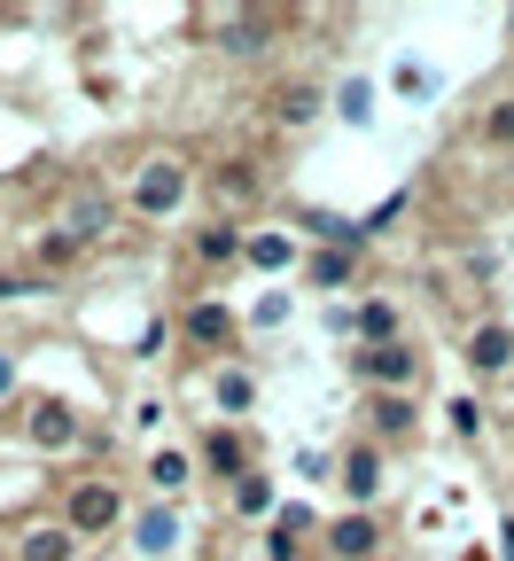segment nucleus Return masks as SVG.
<instances>
[{
	"mask_svg": "<svg viewBox=\"0 0 514 561\" xmlns=\"http://www.w3.org/2000/svg\"><path fill=\"white\" fill-rule=\"evenodd\" d=\"M351 367H358V382L375 390V398H413V382H421V359H413V343H382V351H351Z\"/></svg>",
	"mask_w": 514,
	"mask_h": 561,
	"instance_id": "obj_1",
	"label": "nucleus"
},
{
	"mask_svg": "<svg viewBox=\"0 0 514 561\" xmlns=\"http://www.w3.org/2000/svg\"><path fill=\"white\" fill-rule=\"evenodd\" d=\"M187 195V164L180 157H157L149 172H140V187H133V210H149V219H157V210H172Z\"/></svg>",
	"mask_w": 514,
	"mask_h": 561,
	"instance_id": "obj_2",
	"label": "nucleus"
},
{
	"mask_svg": "<svg viewBox=\"0 0 514 561\" xmlns=\"http://www.w3.org/2000/svg\"><path fill=\"white\" fill-rule=\"evenodd\" d=\"M180 335H187L195 351H227V343H235V312L218 305V297H195V305L180 312Z\"/></svg>",
	"mask_w": 514,
	"mask_h": 561,
	"instance_id": "obj_3",
	"label": "nucleus"
},
{
	"mask_svg": "<svg viewBox=\"0 0 514 561\" xmlns=\"http://www.w3.org/2000/svg\"><path fill=\"white\" fill-rule=\"evenodd\" d=\"M125 515V500H117V491L110 483H79V491H70V530H79V538H94V530H110Z\"/></svg>",
	"mask_w": 514,
	"mask_h": 561,
	"instance_id": "obj_4",
	"label": "nucleus"
},
{
	"mask_svg": "<svg viewBox=\"0 0 514 561\" xmlns=\"http://www.w3.org/2000/svg\"><path fill=\"white\" fill-rule=\"evenodd\" d=\"M468 367H476V375H506V367H514V328H506V320L468 328Z\"/></svg>",
	"mask_w": 514,
	"mask_h": 561,
	"instance_id": "obj_5",
	"label": "nucleus"
},
{
	"mask_svg": "<svg viewBox=\"0 0 514 561\" xmlns=\"http://www.w3.org/2000/svg\"><path fill=\"white\" fill-rule=\"evenodd\" d=\"M203 468L210 476H250V445H242V430H203Z\"/></svg>",
	"mask_w": 514,
	"mask_h": 561,
	"instance_id": "obj_6",
	"label": "nucleus"
},
{
	"mask_svg": "<svg viewBox=\"0 0 514 561\" xmlns=\"http://www.w3.org/2000/svg\"><path fill=\"white\" fill-rule=\"evenodd\" d=\"M195 257H203V265H235V257H250V234H242L235 219H218V227L195 234Z\"/></svg>",
	"mask_w": 514,
	"mask_h": 561,
	"instance_id": "obj_7",
	"label": "nucleus"
},
{
	"mask_svg": "<svg viewBox=\"0 0 514 561\" xmlns=\"http://www.w3.org/2000/svg\"><path fill=\"white\" fill-rule=\"evenodd\" d=\"M328 546L343 553V561H375V546H382V530L366 523V515H343V523H328Z\"/></svg>",
	"mask_w": 514,
	"mask_h": 561,
	"instance_id": "obj_8",
	"label": "nucleus"
},
{
	"mask_svg": "<svg viewBox=\"0 0 514 561\" xmlns=\"http://www.w3.org/2000/svg\"><path fill=\"white\" fill-rule=\"evenodd\" d=\"M358 257H366V242L351 234V242H328V250H312V265H305V273L320 280V289H335V280H351V265H358Z\"/></svg>",
	"mask_w": 514,
	"mask_h": 561,
	"instance_id": "obj_9",
	"label": "nucleus"
},
{
	"mask_svg": "<svg viewBox=\"0 0 514 561\" xmlns=\"http://www.w3.org/2000/svg\"><path fill=\"white\" fill-rule=\"evenodd\" d=\"M382 343H398V305L390 297L358 305V351H382Z\"/></svg>",
	"mask_w": 514,
	"mask_h": 561,
	"instance_id": "obj_10",
	"label": "nucleus"
},
{
	"mask_svg": "<svg viewBox=\"0 0 514 561\" xmlns=\"http://www.w3.org/2000/svg\"><path fill=\"white\" fill-rule=\"evenodd\" d=\"M320 102H328V94H320L312 79H297V87H281V94H273V117H281V125H312Z\"/></svg>",
	"mask_w": 514,
	"mask_h": 561,
	"instance_id": "obj_11",
	"label": "nucleus"
},
{
	"mask_svg": "<svg viewBox=\"0 0 514 561\" xmlns=\"http://www.w3.org/2000/svg\"><path fill=\"white\" fill-rule=\"evenodd\" d=\"M210 180H218V195H235V203H250V195L265 187L250 157H218V172H210Z\"/></svg>",
	"mask_w": 514,
	"mask_h": 561,
	"instance_id": "obj_12",
	"label": "nucleus"
},
{
	"mask_svg": "<svg viewBox=\"0 0 514 561\" xmlns=\"http://www.w3.org/2000/svg\"><path fill=\"white\" fill-rule=\"evenodd\" d=\"M79 257H87V242L62 227V234H47V242L32 250V273H39V265H47V273H62V265H79Z\"/></svg>",
	"mask_w": 514,
	"mask_h": 561,
	"instance_id": "obj_13",
	"label": "nucleus"
},
{
	"mask_svg": "<svg viewBox=\"0 0 514 561\" xmlns=\"http://www.w3.org/2000/svg\"><path fill=\"white\" fill-rule=\"evenodd\" d=\"M24 561H79V530H32Z\"/></svg>",
	"mask_w": 514,
	"mask_h": 561,
	"instance_id": "obj_14",
	"label": "nucleus"
},
{
	"mask_svg": "<svg viewBox=\"0 0 514 561\" xmlns=\"http://www.w3.org/2000/svg\"><path fill=\"white\" fill-rule=\"evenodd\" d=\"M366 421H375V437H406L413 430V398H375Z\"/></svg>",
	"mask_w": 514,
	"mask_h": 561,
	"instance_id": "obj_15",
	"label": "nucleus"
},
{
	"mask_svg": "<svg viewBox=\"0 0 514 561\" xmlns=\"http://www.w3.org/2000/svg\"><path fill=\"white\" fill-rule=\"evenodd\" d=\"M32 437H39V445H70V405H55V398L32 405Z\"/></svg>",
	"mask_w": 514,
	"mask_h": 561,
	"instance_id": "obj_16",
	"label": "nucleus"
},
{
	"mask_svg": "<svg viewBox=\"0 0 514 561\" xmlns=\"http://www.w3.org/2000/svg\"><path fill=\"white\" fill-rule=\"evenodd\" d=\"M343 483H351V500H366V491H375V445L343 453Z\"/></svg>",
	"mask_w": 514,
	"mask_h": 561,
	"instance_id": "obj_17",
	"label": "nucleus"
},
{
	"mask_svg": "<svg viewBox=\"0 0 514 561\" xmlns=\"http://www.w3.org/2000/svg\"><path fill=\"white\" fill-rule=\"evenodd\" d=\"M483 149H514V94L491 102V117H483Z\"/></svg>",
	"mask_w": 514,
	"mask_h": 561,
	"instance_id": "obj_18",
	"label": "nucleus"
},
{
	"mask_svg": "<svg viewBox=\"0 0 514 561\" xmlns=\"http://www.w3.org/2000/svg\"><path fill=\"white\" fill-rule=\"evenodd\" d=\"M288 257H297L288 234H250V265H288Z\"/></svg>",
	"mask_w": 514,
	"mask_h": 561,
	"instance_id": "obj_19",
	"label": "nucleus"
},
{
	"mask_svg": "<svg viewBox=\"0 0 514 561\" xmlns=\"http://www.w3.org/2000/svg\"><path fill=\"white\" fill-rule=\"evenodd\" d=\"M265 32H273V16H235V24H227V47L250 55V47H265Z\"/></svg>",
	"mask_w": 514,
	"mask_h": 561,
	"instance_id": "obj_20",
	"label": "nucleus"
},
{
	"mask_svg": "<svg viewBox=\"0 0 514 561\" xmlns=\"http://www.w3.org/2000/svg\"><path fill=\"white\" fill-rule=\"evenodd\" d=\"M265 500H273L265 476H242V483H235V507H242V515H265Z\"/></svg>",
	"mask_w": 514,
	"mask_h": 561,
	"instance_id": "obj_21",
	"label": "nucleus"
},
{
	"mask_svg": "<svg viewBox=\"0 0 514 561\" xmlns=\"http://www.w3.org/2000/svg\"><path fill=\"white\" fill-rule=\"evenodd\" d=\"M218 405L242 413V405H250V375H218Z\"/></svg>",
	"mask_w": 514,
	"mask_h": 561,
	"instance_id": "obj_22",
	"label": "nucleus"
},
{
	"mask_svg": "<svg viewBox=\"0 0 514 561\" xmlns=\"http://www.w3.org/2000/svg\"><path fill=\"white\" fill-rule=\"evenodd\" d=\"M172 546V515H149V523H140V553H164Z\"/></svg>",
	"mask_w": 514,
	"mask_h": 561,
	"instance_id": "obj_23",
	"label": "nucleus"
},
{
	"mask_svg": "<svg viewBox=\"0 0 514 561\" xmlns=\"http://www.w3.org/2000/svg\"><path fill=\"white\" fill-rule=\"evenodd\" d=\"M453 430H460V437L483 430V405H476V398H453Z\"/></svg>",
	"mask_w": 514,
	"mask_h": 561,
	"instance_id": "obj_24",
	"label": "nucleus"
},
{
	"mask_svg": "<svg viewBox=\"0 0 514 561\" xmlns=\"http://www.w3.org/2000/svg\"><path fill=\"white\" fill-rule=\"evenodd\" d=\"M149 476H157V483H187V460H180V453H157V468H149Z\"/></svg>",
	"mask_w": 514,
	"mask_h": 561,
	"instance_id": "obj_25",
	"label": "nucleus"
},
{
	"mask_svg": "<svg viewBox=\"0 0 514 561\" xmlns=\"http://www.w3.org/2000/svg\"><path fill=\"white\" fill-rule=\"evenodd\" d=\"M39 289V273H0V297H32Z\"/></svg>",
	"mask_w": 514,
	"mask_h": 561,
	"instance_id": "obj_26",
	"label": "nucleus"
},
{
	"mask_svg": "<svg viewBox=\"0 0 514 561\" xmlns=\"http://www.w3.org/2000/svg\"><path fill=\"white\" fill-rule=\"evenodd\" d=\"M16 382V359H9V351H0V390H9Z\"/></svg>",
	"mask_w": 514,
	"mask_h": 561,
	"instance_id": "obj_27",
	"label": "nucleus"
},
{
	"mask_svg": "<svg viewBox=\"0 0 514 561\" xmlns=\"http://www.w3.org/2000/svg\"><path fill=\"white\" fill-rule=\"evenodd\" d=\"M506 561H514V523H506Z\"/></svg>",
	"mask_w": 514,
	"mask_h": 561,
	"instance_id": "obj_28",
	"label": "nucleus"
},
{
	"mask_svg": "<svg viewBox=\"0 0 514 561\" xmlns=\"http://www.w3.org/2000/svg\"><path fill=\"white\" fill-rule=\"evenodd\" d=\"M506 24H514V16H506Z\"/></svg>",
	"mask_w": 514,
	"mask_h": 561,
	"instance_id": "obj_29",
	"label": "nucleus"
}]
</instances>
